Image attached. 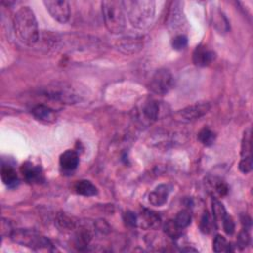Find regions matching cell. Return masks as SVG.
I'll list each match as a JSON object with an SVG mask.
<instances>
[{
    "label": "cell",
    "mask_w": 253,
    "mask_h": 253,
    "mask_svg": "<svg viewBox=\"0 0 253 253\" xmlns=\"http://www.w3.org/2000/svg\"><path fill=\"white\" fill-rule=\"evenodd\" d=\"M215 58L214 51L209 49L207 46L199 45L193 52V61L198 66H207Z\"/></svg>",
    "instance_id": "obj_11"
},
{
    "label": "cell",
    "mask_w": 253,
    "mask_h": 253,
    "mask_svg": "<svg viewBox=\"0 0 253 253\" xmlns=\"http://www.w3.org/2000/svg\"><path fill=\"white\" fill-rule=\"evenodd\" d=\"M198 139L206 146L211 145L215 140V134L210 128H203L198 133Z\"/></svg>",
    "instance_id": "obj_24"
},
{
    "label": "cell",
    "mask_w": 253,
    "mask_h": 253,
    "mask_svg": "<svg viewBox=\"0 0 253 253\" xmlns=\"http://www.w3.org/2000/svg\"><path fill=\"white\" fill-rule=\"evenodd\" d=\"M242 157L251 156V132L250 128H247L244 132L243 140H242V148H241Z\"/></svg>",
    "instance_id": "obj_26"
},
{
    "label": "cell",
    "mask_w": 253,
    "mask_h": 253,
    "mask_svg": "<svg viewBox=\"0 0 253 253\" xmlns=\"http://www.w3.org/2000/svg\"><path fill=\"white\" fill-rule=\"evenodd\" d=\"M221 225L223 230L225 231V233L227 234H232L234 232V222L232 220V218L226 214V216L223 218V220L221 221Z\"/></svg>",
    "instance_id": "obj_30"
},
{
    "label": "cell",
    "mask_w": 253,
    "mask_h": 253,
    "mask_svg": "<svg viewBox=\"0 0 253 253\" xmlns=\"http://www.w3.org/2000/svg\"><path fill=\"white\" fill-rule=\"evenodd\" d=\"M171 186L168 184H161L157 186L150 194L148 197V201L151 205L160 207L164 205L167 202L168 196L171 192Z\"/></svg>",
    "instance_id": "obj_12"
},
{
    "label": "cell",
    "mask_w": 253,
    "mask_h": 253,
    "mask_svg": "<svg viewBox=\"0 0 253 253\" xmlns=\"http://www.w3.org/2000/svg\"><path fill=\"white\" fill-rule=\"evenodd\" d=\"M78 163H79V156L77 152H75L74 150L68 149L60 155L59 164L63 171L71 172L75 170L76 167L78 166Z\"/></svg>",
    "instance_id": "obj_14"
},
{
    "label": "cell",
    "mask_w": 253,
    "mask_h": 253,
    "mask_svg": "<svg viewBox=\"0 0 253 253\" xmlns=\"http://www.w3.org/2000/svg\"><path fill=\"white\" fill-rule=\"evenodd\" d=\"M174 86V77L166 68H160L154 72L149 81V89L156 95L167 94Z\"/></svg>",
    "instance_id": "obj_5"
},
{
    "label": "cell",
    "mask_w": 253,
    "mask_h": 253,
    "mask_svg": "<svg viewBox=\"0 0 253 253\" xmlns=\"http://www.w3.org/2000/svg\"><path fill=\"white\" fill-rule=\"evenodd\" d=\"M126 15L129 23L137 29L149 27L155 14V2L152 0L123 1Z\"/></svg>",
    "instance_id": "obj_2"
},
{
    "label": "cell",
    "mask_w": 253,
    "mask_h": 253,
    "mask_svg": "<svg viewBox=\"0 0 253 253\" xmlns=\"http://www.w3.org/2000/svg\"><path fill=\"white\" fill-rule=\"evenodd\" d=\"M77 194L85 196V197H91L95 196L97 194V188L94 184H92L88 180H80L75 184L74 187Z\"/></svg>",
    "instance_id": "obj_20"
},
{
    "label": "cell",
    "mask_w": 253,
    "mask_h": 253,
    "mask_svg": "<svg viewBox=\"0 0 253 253\" xmlns=\"http://www.w3.org/2000/svg\"><path fill=\"white\" fill-rule=\"evenodd\" d=\"M205 186L213 199L224 197L228 192L227 185L219 178L210 176L205 180Z\"/></svg>",
    "instance_id": "obj_10"
},
{
    "label": "cell",
    "mask_w": 253,
    "mask_h": 253,
    "mask_svg": "<svg viewBox=\"0 0 253 253\" xmlns=\"http://www.w3.org/2000/svg\"><path fill=\"white\" fill-rule=\"evenodd\" d=\"M10 236L14 242L36 250L49 249L51 247L50 241L45 236H42L33 230L16 229L13 230Z\"/></svg>",
    "instance_id": "obj_4"
},
{
    "label": "cell",
    "mask_w": 253,
    "mask_h": 253,
    "mask_svg": "<svg viewBox=\"0 0 253 253\" xmlns=\"http://www.w3.org/2000/svg\"><path fill=\"white\" fill-rule=\"evenodd\" d=\"M182 229L175 223L174 220H168L164 225V231L172 238H178L181 235Z\"/></svg>",
    "instance_id": "obj_27"
},
{
    "label": "cell",
    "mask_w": 253,
    "mask_h": 253,
    "mask_svg": "<svg viewBox=\"0 0 253 253\" xmlns=\"http://www.w3.org/2000/svg\"><path fill=\"white\" fill-rule=\"evenodd\" d=\"M211 109V104L209 102H199L190 105L182 110L175 113V121L180 123H190L196 121L197 119L206 115Z\"/></svg>",
    "instance_id": "obj_7"
},
{
    "label": "cell",
    "mask_w": 253,
    "mask_h": 253,
    "mask_svg": "<svg viewBox=\"0 0 253 253\" xmlns=\"http://www.w3.org/2000/svg\"><path fill=\"white\" fill-rule=\"evenodd\" d=\"M174 221H175V223H176L181 229H183V228L187 227V226L190 224V222H191V213H190L188 211H186V210L181 211L178 212V214L176 215Z\"/></svg>",
    "instance_id": "obj_25"
},
{
    "label": "cell",
    "mask_w": 253,
    "mask_h": 253,
    "mask_svg": "<svg viewBox=\"0 0 253 253\" xmlns=\"http://www.w3.org/2000/svg\"><path fill=\"white\" fill-rule=\"evenodd\" d=\"M1 179L3 183L10 188L16 187L19 182L15 169L10 165L5 164H3L1 168Z\"/></svg>",
    "instance_id": "obj_17"
},
{
    "label": "cell",
    "mask_w": 253,
    "mask_h": 253,
    "mask_svg": "<svg viewBox=\"0 0 253 253\" xmlns=\"http://www.w3.org/2000/svg\"><path fill=\"white\" fill-rule=\"evenodd\" d=\"M212 249L214 252H228L230 251V244L224 236L217 234L213 239Z\"/></svg>",
    "instance_id": "obj_22"
},
{
    "label": "cell",
    "mask_w": 253,
    "mask_h": 253,
    "mask_svg": "<svg viewBox=\"0 0 253 253\" xmlns=\"http://www.w3.org/2000/svg\"><path fill=\"white\" fill-rule=\"evenodd\" d=\"M43 4L50 16L59 23H66L70 17V6L65 0H47Z\"/></svg>",
    "instance_id": "obj_8"
},
{
    "label": "cell",
    "mask_w": 253,
    "mask_h": 253,
    "mask_svg": "<svg viewBox=\"0 0 253 253\" xmlns=\"http://www.w3.org/2000/svg\"><path fill=\"white\" fill-rule=\"evenodd\" d=\"M143 115L144 117L149 120V121H155L157 119H159L160 115H161V106L160 103L157 101H149L147 102L144 107H143Z\"/></svg>",
    "instance_id": "obj_19"
},
{
    "label": "cell",
    "mask_w": 253,
    "mask_h": 253,
    "mask_svg": "<svg viewBox=\"0 0 253 253\" xmlns=\"http://www.w3.org/2000/svg\"><path fill=\"white\" fill-rule=\"evenodd\" d=\"M32 114L37 120L46 122V123L53 122V121H55V118H56L54 111L44 105L35 106L32 109Z\"/></svg>",
    "instance_id": "obj_16"
},
{
    "label": "cell",
    "mask_w": 253,
    "mask_h": 253,
    "mask_svg": "<svg viewBox=\"0 0 253 253\" xmlns=\"http://www.w3.org/2000/svg\"><path fill=\"white\" fill-rule=\"evenodd\" d=\"M212 213H213L215 221L219 222V223H221V221L227 214L223 205L217 199L212 200Z\"/></svg>",
    "instance_id": "obj_23"
},
{
    "label": "cell",
    "mask_w": 253,
    "mask_h": 253,
    "mask_svg": "<svg viewBox=\"0 0 253 253\" xmlns=\"http://www.w3.org/2000/svg\"><path fill=\"white\" fill-rule=\"evenodd\" d=\"M187 43H188V40H187V37L182 35V34H179V35H176L172 41V46L174 49L176 50H182L184 49L186 46H187Z\"/></svg>",
    "instance_id": "obj_28"
},
{
    "label": "cell",
    "mask_w": 253,
    "mask_h": 253,
    "mask_svg": "<svg viewBox=\"0 0 253 253\" xmlns=\"http://www.w3.org/2000/svg\"><path fill=\"white\" fill-rule=\"evenodd\" d=\"M180 2H175L174 6L172 7L170 14H169V19H168V25L170 28L173 30H176L178 28H181L184 22V16L182 14V10L180 7H178Z\"/></svg>",
    "instance_id": "obj_18"
},
{
    "label": "cell",
    "mask_w": 253,
    "mask_h": 253,
    "mask_svg": "<svg viewBox=\"0 0 253 253\" xmlns=\"http://www.w3.org/2000/svg\"><path fill=\"white\" fill-rule=\"evenodd\" d=\"M201 229L202 231L204 232H209L211 230V220H210V217H209V214L206 212L202 218V221H201Z\"/></svg>",
    "instance_id": "obj_31"
},
{
    "label": "cell",
    "mask_w": 253,
    "mask_h": 253,
    "mask_svg": "<svg viewBox=\"0 0 253 253\" xmlns=\"http://www.w3.org/2000/svg\"><path fill=\"white\" fill-rule=\"evenodd\" d=\"M102 13L106 28L113 34H120L125 30L126 12L123 1L106 0L102 2Z\"/></svg>",
    "instance_id": "obj_3"
},
{
    "label": "cell",
    "mask_w": 253,
    "mask_h": 253,
    "mask_svg": "<svg viewBox=\"0 0 253 253\" xmlns=\"http://www.w3.org/2000/svg\"><path fill=\"white\" fill-rule=\"evenodd\" d=\"M45 95L53 100L65 104H75L81 100V95H79L74 87L65 84L48 87L45 90Z\"/></svg>",
    "instance_id": "obj_6"
},
{
    "label": "cell",
    "mask_w": 253,
    "mask_h": 253,
    "mask_svg": "<svg viewBox=\"0 0 253 253\" xmlns=\"http://www.w3.org/2000/svg\"><path fill=\"white\" fill-rule=\"evenodd\" d=\"M55 222H56L57 227L62 230L70 231V230L75 229V227H76L75 221L63 213H60L57 215Z\"/></svg>",
    "instance_id": "obj_21"
},
{
    "label": "cell",
    "mask_w": 253,
    "mask_h": 253,
    "mask_svg": "<svg viewBox=\"0 0 253 253\" xmlns=\"http://www.w3.org/2000/svg\"><path fill=\"white\" fill-rule=\"evenodd\" d=\"M13 25L15 33L22 42L33 45L38 42V22L34 12L29 7H22L15 13Z\"/></svg>",
    "instance_id": "obj_1"
},
{
    "label": "cell",
    "mask_w": 253,
    "mask_h": 253,
    "mask_svg": "<svg viewBox=\"0 0 253 253\" xmlns=\"http://www.w3.org/2000/svg\"><path fill=\"white\" fill-rule=\"evenodd\" d=\"M21 171L29 183H40L43 181V174L41 167L32 162H25L21 167Z\"/></svg>",
    "instance_id": "obj_13"
},
{
    "label": "cell",
    "mask_w": 253,
    "mask_h": 253,
    "mask_svg": "<svg viewBox=\"0 0 253 253\" xmlns=\"http://www.w3.org/2000/svg\"><path fill=\"white\" fill-rule=\"evenodd\" d=\"M239 170L244 173L247 174L252 170V158L251 156H245L242 157V159L239 162Z\"/></svg>",
    "instance_id": "obj_29"
},
{
    "label": "cell",
    "mask_w": 253,
    "mask_h": 253,
    "mask_svg": "<svg viewBox=\"0 0 253 253\" xmlns=\"http://www.w3.org/2000/svg\"><path fill=\"white\" fill-rule=\"evenodd\" d=\"M248 242V234L244 231V232H241L239 237H238V243L240 246H246Z\"/></svg>",
    "instance_id": "obj_33"
},
{
    "label": "cell",
    "mask_w": 253,
    "mask_h": 253,
    "mask_svg": "<svg viewBox=\"0 0 253 253\" xmlns=\"http://www.w3.org/2000/svg\"><path fill=\"white\" fill-rule=\"evenodd\" d=\"M143 46V41L139 37H126L117 42V47L124 53L131 54L138 52Z\"/></svg>",
    "instance_id": "obj_9"
},
{
    "label": "cell",
    "mask_w": 253,
    "mask_h": 253,
    "mask_svg": "<svg viewBox=\"0 0 253 253\" xmlns=\"http://www.w3.org/2000/svg\"><path fill=\"white\" fill-rule=\"evenodd\" d=\"M137 222H140L141 226L144 228L155 229L160 226L161 219L156 212L149 210H144L139 216V220L137 219Z\"/></svg>",
    "instance_id": "obj_15"
},
{
    "label": "cell",
    "mask_w": 253,
    "mask_h": 253,
    "mask_svg": "<svg viewBox=\"0 0 253 253\" xmlns=\"http://www.w3.org/2000/svg\"><path fill=\"white\" fill-rule=\"evenodd\" d=\"M125 220H126V222L127 224L132 225V226L137 224V217L135 216L134 213H132V212H130V211L126 212V214H125Z\"/></svg>",
    "instance_id": "obj_32"
}]
</instances>
